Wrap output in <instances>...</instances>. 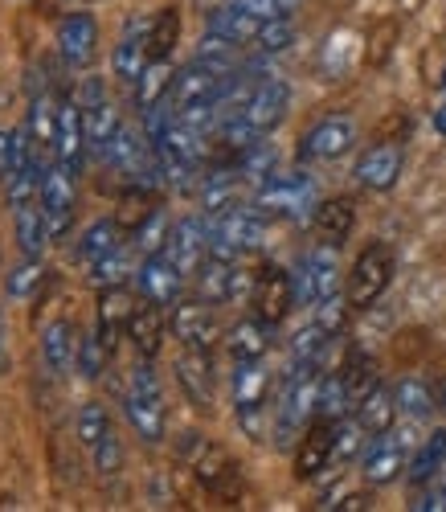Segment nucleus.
<instances>
[{
  "label": "nucleus",
  "mask_w": 446,
  "mask_h": 512,
  "mask_svg": "<svg viewBox=\"0 0 446 512\" xmlns=\"http://www.w3.org/2000/svg\"><path fill=\"white\" fill-rule=\"evenodd\" d=\"M262 218H307L316 209V181L311 173H271L258 189H254V201H250Z\"/></svg>",
  "instance_id": "20e7f679"
},
{
  "label": "nucleus",
  "mask_w": 446,
  "mask_h": 512,
  "mask_svg": "<svg viewBox=\"0 0 446 512\" xmlns=\"http://www.w3.org/2000/svg\"><path fill=\"white\" fill-rule=\"evenodd\" d=\"M275 164H279V152H275V144H266V136L238 152V173H242L246 181H254V185H262L266 177H271Z\"/></svg>",
  "instance_id": "ea45409f"
},
{
  "label": "nucleus",
  "mask_w": 446,
  "mask_h": 512,
  "mask_svg": "<svg viewBox=\"0 0 446 512\" xmlns=\"http://www.w3.org/2000/svg\"><path fill=\"white\" fill-rule=\"evenodd\" d=\"M234 70H217V66H209V62H193V66H185L181 74L172 78V91H168V103H172V111H189V107H201V103H217L221 99V91H226V78H230Z\"/></svg>",
  "instance_id": "9d476101"
},
{
  "label": "nucleus",
  "mask_w": 446,
  "mask_h": 512,
  "mask_svg": "<svg viewBox=\"0 0 446 512\" xmlns=\"http://www.w3.org/2000/svg\"><path fill=\"white\" fill-rule=\"evenodd\" d=\"M127 340L136 345V353L144 361H152L160 353V345H164V312H160V304L140 300L136 308H131V316H127Z\"/></svg>",
  "instance_id": "b1692460"
},
{
  "label": "nucleus",
  "mask_w": 446,
  "mask_h": 512,
  "mask_svg": "<svg viewBox=\"0 0 446 512\" xmlns=\"http://www.w3.org/2000/svg\"><path fill=\"white\" fill-rule=\"evenodd\" d=\"M365 426L356 422V414L352 418H340L336 422V443H332V463H348L356 451H361V443H365Z\"/></svg>",
  "instance_id": "3c124183"
},
{
  "label": "nucleus",
  "mask_w": 446,
  "mask_h": 512,
  "mask_svg": "<svg viewBox=\"0 0 446 512\" xmlns=\"http://www.w3.org/2000/svg\"><path fill=\"white\" fill-rule=\"evenodd\" d=\"M176 37H181V17H176V9L156 13V17H152V41H148L152 58H172Z\"/></svg>",
  "instance_id": "de8ad7c7"
},
{
  "label": "nucleus",
  "mask_w": 446,
  "mask_h": 512,
  "mask_svg": "<svg viewBox=\"0 0 446 512\" xmlns=\"http://www.w3.org/2000/svg\"><path fill=\"white\" fill-rule=\"evenodd\" d=\"M136 283H140V295H144V300H152V304L168 308V304H176V300H181L185 271L176 267V263L168 259V254L160 250V254H148V259L140 263V271H136Z\"/></svg>",
  "instance_id": "dca6fc26"
},
{
  "label": "nucleus",
  "mask_w": 446,
  "mask_h": 512,
  "mask_svg": "<svg viewBox=\"0 0 446 512\" xmlns=\"http://www.w3.org/2000/svg\"><path fill=\"white\" fill-rule=\"evenodd\" d=\"M271 328H275V324H266V320H258V316L238 320V324L226 332L230 357H234V361H262L266 349H271Z\"/></svg>",
  "instance_id": "bb28decb"
},
{
  "label": "nucleus",
  "mask_w": 446,
  "mask_h": 512,
  "mask_svg": "<svg viewBox=\"0 0 446 512\" xmlns=\"http://www.w3.org/2000/svg\"><path fill=\"white\" fill-rule=\"evenodd\" d=\"M29 160H37L29 152V127H17V132H0V181L9 185Z\"/></svg>",
  "instance_id": "e433bc0d"
},
{
  "label": "nucleus",
  "mask_w": 446,
  "mask_h": 512,
  "mask_svg": "<svg viewBox=\"0 0 446 512\" xmlns=\"http://www.w3.org/2000/svg\"><path fill=\"white\" fill-rule=\"evenodd\" d=\"M291 41H295L291 17H271V21H262V29H258V37L250 41V46H254L258 54H283Z\"/></svg>",
  "instance_id": "49530a36"
},
{
  "label": "nucleus",
  "mask_w": 446,
  "mask_h": 512,
  "mask_svg": "<svg viewBox=\"0 0 446 512\" xmlns=\"http://www.w3.org/2000/svg\"><path fill=\"white\" fill-rule=\"evenodd\" d=\"M250 308L266 324H283L287 312L295 308V279H291V271L266 263L254 275V283H250Z\"/></svg>",
  "instance_id": "1a4fd4ad"
},
{
  "label": "nucleus",
  "mask_w": 446,
  "mask_h": 512,
  "mask_svg": "<svg viewBox=\"0 0 446 512\" xmlns=\"http://www.w3.org/2000/svg\"><path fill=\"white\" fill-rule=\"evenodd\" d=\"M123 246V226L119 222H111V218H99V222H91L82 230V238H78V259L91 267L95 259H103V254H111V250H119Z\"/></svg>",
  "instance_id": "7c9ffc66"
},
{
  "label": "nucleus",
  "mask_w": 446,
  "mask_h": 512,
  "mask_svg": "<svg viewBox=\"0 0 446 512\" xmlns=\"http://www.w3.org/2000/svg\"><path fill=\"white\" fill-rule=\"evenodd\" d=\"M434 127H438V136H446V103L434 111Z\"/></svg>",
  "instance_id": "e2e57ef3"
},
{
  "label": "nucleus",
  "mask_w": 446,
  "mask_h": 512,
  "mask_svg": "<svg viewBox=\"0 0 446 512\" xmlns=\"http://www.w3.org/2000/svg\"><path fill=\"white\" fill-rule=\"evenodd\" d=\"M148 213H152V205H148L144 185H140L136 193H127V197H123V205H119V226H123V230H136V226L148 218Z\"/></svg>",
  "instance_id": "6e6d98bb"
},
{
  "label": "nucleus",
  "mask_w": 446,
  "mask_h": 512,
  "mask_svg": "<svg viewBox=\"0 0 446 512\" xmlns=\"http://www.w3.org/2000/svg\"><path fill=\"white\" fill-rule=\"evenodd\" d=\"M344 381H348V394H352V406H361L373 390H377V365L369 357H352L344 369Z\"/></svg>",
  "instance_id": "a18cd8bd"
},
{
  "label": "nucleus",
  "mask_w": 446,
  "mask_h": 512,
  "mask_svg": "<svg viewBox=\"0 0 446 512\" xmlns=\"http://www.w3.org/2000/svg\"><path fill=\"white\" fill-rule=\"evenodd\" d=\"M356 181H361L365 189H393L397 177H401V148L397 144H373L361 160H356Z\"/></svg>",
  "instance_id": "5701e85b"
},
{
  "label": "nucleus",
  "mask_w": 446,
  "mask_h": 512,
  "mask_svg": "<svg viewBox=\"0 0 446 512\" xmlns=\"http://www.w3.org/2000/svg\"><path fill=\"white\" fill-rule=\"evenodd\" d=\"M86 271H91V275H86V279H91V287H99V291H107V287H123L127 275H131V254H127V246H119V250L103 254V259H95Z\"/></svg>",
  "instance_id": "a19ab883"
},
{
  "label": "nucleus",
  "mask_w": 446,
  "mask_h": 512,
  "mask_svg": "<svg viewBox=\"0 0 446 512\" xmlns=\"http://www.w3.org/2000/svg\"><path fill=\"white\" fill-rule=\"evenodd\" d=\"M41 357H46L54 377H66L70 369H78V340H74V324L70 320H54L41 332Z\"/></svg>",
  "instance_id": "393cba45"
},
{
  "label": "nucleus",
  "mask_w": 446,
  "mask_h": 512,
  "mask_svg": "<svg viewBox=\"0 0 446 512\" xmlns=\"http://www.w3.org/2000/svg\"><path fill=\"white\" fill-rule=\"evenodd\" d=\"M91 455H95V472H99V476H115V472H119V463H123V451H119L115 431H107V435L91 447Z\"/></svg>",
  "instance_id": "5fc2aeb1"
},
{
  "label": "nucleus",
  "mask_w": 446,
  "mask_h": 512,
  "mask_svg": "<svg viewBox=\"0 0 446 512\" xmlns=\"http://www.w3.org/2000/svg\"><path fill=\"white\" fill-rule=\"evenodd\" d=\"M78 107L82 111H91V107H99V103H107V87H103V78L99 74H86L82 82H78Z\"/></svg>",
  "instance_id": "13d9d810"
},
{
  "label": "nucleus",
  "mask_w": 446,
  "mask_h": 512,
  "mask_svg": "<svg viewBox=\"0 0 446 512\" xmlns=\"http://www.w3.org/2000/svg\"><path fill=\"white\" fill-rule=\"evenodd\" d=\"M107 357H111V349L99 340V332H95L91 340H78V373H82V377H91V381H95V377L103 373Z\"/></svg>",
  "instance_id": "864d4df0"
},
{
  "label": "nucleus",
  "mask_w": 446,
  "mask_h": 512,
  "mask_svg": "<svg viewBox=\"0 0 446 512\" xmlns=\"http://www.w3.org/2000/svg\"><path fill=\"white\" fill-rule=\"evenodd\" d=\"M393 402H397V414H406L410 422H422V418L434 414V394H430L426 381H418V377L401 381V386L393 390Z\"/></svg>",
  "instance_id": "4c0bfd02"
},
{
  "label": "nucleus",
  "mask_w": 446,
  "mask_h": 512,
  "mask_svg": "<svg viewBox=\"0 0 446 512\" xmlns=\"http://www.w3.org/2000/svg\"><path fill=\"white\" fill-rule=\"evenodd\" d=\"M389 283H393V246L373 242V246L361 250V259L352 263L348 283H344V295H348L352 308H373L381 295H385Z\"/></svg>",
  "instance_id": "0eeeda50"
},
{
  "label": "nucleus",
  "mask_w": 446,
  "mask_h": 512,
  "mask_svg": "<svg viewBox=\"0 0 446 512\" xmlns=\"http://www.w3.org/2000/svg\"><path fill=\"white\" fill-rule=\"evenodd\" d=\"M197 287H201V300L209 304H234L238 295H250V275L238 267V259H217V254H209V259L197 267Z\"/></svg>",
  "instance_id": "f8f14e48"
},
{
  "label": "nucleus",
  "mask_w": 446,
  "mask_h": 512,
  "mask_svg": "<svg viewBox=\"0 0 446 512\" xmlns=\"http://www.w3.org/2000/svg\"><path fill=\"white\" fill-rule=\"evenodd\" d=\"M123 414L131 422V431H136L144 443H160L164 439V386L160 377L148 361H140L127 377V398H123Z\"/></svg>",
  "instance_id": "f03ea898"
},
{
  "label": "nucleus",
  "mask_w": 446,
  "mask_h": 512,
  "mask_svg": "<svg viewBox=\"0 0 446 512\" xmlns=\"http://www.w3.org/2000/svg\"><path fill=\"white\" fill-rule=\"evenodd\" d=\"M356 226V209L348 197H332V201H320L316 209H311V230H316L324 242L340 246Z\"/></svg>",
  "instance_id": "cd10ccee"
},
{
  "label": "nucleus",
  "mask_w": 446,
  "mask_h": 512,
  "mask_svg": "<svg viewBox=\"0 0 446 512\" xmlns=\"http://www.w3.org/2000/svg\"><path fill=\"white\" fill-rule=\"evenodd\" d=\"M332 508H340V512H361V508H369V496H365V492H352V496H344V500L332 504Z\"/></svg>",
  "instance_id": "052dcab7"
},
{
  "label": "nucleus",
  "mask_w": 446,
  "mask_h": 512,
  "mask_svg": "<svg viewBox=\"0 0 446 512\" xmlns=\"http://www.w3.org/2000/svg\"><path fill=\"white\" fill-rule=\"evenodd\" d=\"M332 443H336V422H316L307 426L303 439H299V451H295V476L299 480H316L320 472L332 467Z\"/></svg>",
  "instance_id": "4be33fe9"
},
{
  "label": "nucleus",
  "mask_w": 446,
  "mask_h": 512,
  "mask_svg": "<svg viewBox=\"0 0 446 512\" xmlns=\"http://www.w3.org/2000/svg\"><path fill=\"white\" fill-rule=\"evenodd\" d=\"M82 123H86V144H91V152H99L103 156V148L111 144V136L119 132V111L111 107V103H99V107H91V111H82Z\"/></svg>",
  "instance_id": "79ce46f5"
},
{
  "label": "nucleus",
  "mask_w": 446,
  "mask_h": 512,
  "mask_svg": "<svg viewBox=\"0 0 446 512\" xmlns=\"http://www.w3.org/2000/svg\"><path fill=\"white\" fill-rule=\"evenodd\" d=\"M41 181H46V168H41L37 160H29L21 173L9 181V205L13 209H21V205H33V201H41Z\"/></svg>",
  "instance_id": "c03bdc74"
},
{
  "label": "nucleus",
  "mask_w": 446,
  "mask_h": 512,
  "mask_svg": "<svg viewBox=\"0 0 446 512\" xmlns=\"http://www.w3.org/2000/svg\"><path fill=\"white\" fill-rule=\"evenodd\" d=\"M348 308H352L348 295H332V300H320V304H316V324L336 336V332L344 328V312H348Z\"/></svg>",
  "instance_id": "4d7b16f0"
},
{
  "label": "nucleus",
  "mask_w": 446,
  "mask_h": 512,
  "mask_svg": "<svg viewBox=\"0 0 446 512\" xmlns=\"http://www.w3.org/2000/svg\"><path fill=\"white\" fill-rule=\"evenodd\" d=\"M176 381H181L185 398H189L197 410H213L217 381H213V361H209V349H185L181 357H176Z\"/></svg>",
  "instance_id": "aec40b11"
},
{
  "label": "nucleus",
  "mask_w": 446,
  "mask_h": 512,
  "mask_svg": "<svg viewBox=\"0 0 446 512\" xmlns=\"http://www.w3.org/2000/svg\"><path fill=\"white\" fill-rule=\"evenodd\" d=\"M328 345H332V332L311 320L307 328H299V332L291 336V365L320 369V365H324V357H328Z\"/></svg>",
  "instance_id": "72a5a7b5"
},
{
  "label": "nucleus",
  "mask_w": 446,
  "mask_h": 512,
  "mask_svg": "<svg viewBox=\"0 0 446 512\" xmlns=\"http://www.w3.org/2000/svg\"><path fill=\"white\" fill-rule=\"evenodd\" d=\"M356 144V119L352 115H328L320 119L299 144L303 160H340L344 152H352Z\"/></svg>",
  "instance_id": "ddd939ff"
},
{
  "label": "nucleus",
  "mask_w": 446,
  "mask_h": 512,
  "mask_svg": "<svg viewBox=\"0 0 446 512\" xmlns=\"http://www.w3.org/2000/svg\"><path fill=\"white\" fill-rule=\"evenodd\" d=\"M258 29H262V17H258V13H250V9L242 5V0H234V5L217 9V13L209 17V33L230 37V41H238V46L254 41V37H258Z\"/></svg>",
  "instance_id": "c756f323"
},
{
  "label": "nucleus",
  "mask_w": 446,
  "mask_h": 512,
  "mask_svg": "<svg viewBox=\"0 0 446 512\" xmlns=\"http://www.w3.org/2000/svg\"><path fill=\"white\" fill-rule=\"evenodd\" d=\"M164 254L185 275L197 271L205 263V254H209V218H181V222H172L168 242H164Z\"/></svg>",
  "instance_id": "f3484780"
},
{
  "label": "nucleus",
  "mask_w": 446,
  "mask_h": 512,
  "mask_svg": "<svg viewBox=\"0 0 446 512\" xmlns=\"http://www.w3.org/2000/svg\"><path fill=\"white\" fill-rule=\"evenodd\" d=\"M266 222L262 213L254 205H230L209 218V254H217V259H242V254L258 250L262 238H266Z\"/></svg>",
  "instance_id": "7ed1b4c3"
},
{
  "label": "nucleus",
  "mask_w": 446,
  "mask_h": 512,
  "mask_svg": "<svg viewBox=\"0 0 446 512\" xmlns=\"http://www.w3.org/2000/svg\"><path fill=\"white\" fill-rule=\"evenodd\" d=\"M242 181H246V177L238 173V164H234V168H213V173L201 181V209H205V218H213V213L238 205Z\"/></svg>",
  "instance_id": "c85d7f7f"
},
{
  "label": "nucleus",
  "mask_w": 446,
  "mask_h": 512,
  "mask_svg": "<svg viewBox=\"0 0 446 512\" xmlns=\"http://www.w3.org/2000/svg\"><path fill=\"white\" fill-rule=\"evenodd\" d=\"M9 365V353H5V316H0V373Z\"/></svg>",
  "instance_id": "680f3d73"
},
{
  "label": "nucleus",
  "mask_w": 446,
  "mask_h": 512,
  "mask_svg": "<svg viewBox=\"0 0 446 512\" xmlns=\"http://www.w3.org/2000/svg\"><path fill=\"white\" fill-rule=\"evenodd\" d=\"M95 46H99V25L91 13H70L58 25V54L70 70H86L95 62Z\"/></svg>",
  "instance_id": "a211bd4d"
},
{
  "label": "nucleus",
  "mask_w": 446,
  "mask_h": 512,
  "mask_svg": "<svg viewBox=\"0 0 446 512\" xmlns=\"http://www.w3.org/2000/svg\"><path fill=\"white\" fill-rule=\"evenodd\" d=\"M316 398H320V369L307 365H291L283 390H279V406H275V443L287 447L307 431V418H316Z\"/></svg>",
  "instance_id": "f257e3e1"
},
{
  "label": "nucleus",
  "mask_w": 446,
  "mask_h": 512,
  "mask_svg": "<svg viewBox=\"0 0 446 512\" xmlns=\"http://www.w3.org/2000/svg\"><path fill=\"white\" fill-rule=\"evenodd\" d=\"M442 91H446V74H442Z\"/></svg>",
  "instance_id": "0e129e2a"
},
{
  "label": "nucleus",
  "mask_w": 446,
  "mask_h": 512,
  "mask_svg": "<svg viewBox=\"0 0 446 512\" xmlns=\"http://www.w3.org/2000/svg\"><path fill=\"white\" fill-rule=\"evenodd\" d=\"M266 394H271V373L262 361H234V410L250 439L266 435Z\"/></svg>",
  "instance_id": "6e6552de"
},
{
  "label": "nucleus",
  "mask_w": 446,
  "mask_h": 512,
  "mask_svg": "<svg viewBox=\"0 0 446 512\" xmlns=\"http://www.w3.org/2000/svg\"><path fill=\"white\" fill-rule=\"evenodd\" d=\"M291 279H295V304H307V308H316L320 300L340 295V254H336V246L324 242L316 250H307L295 263Z\"/></svg>",
  "instance_id": "423d86ee"
},
{
  "label": "nucleus",
  "mask_w": 446,
  "mask_h": 512,
  "mask_svg": "<svg viewBox=\"0 0 446 512\" xmlns=\"http://www.w3.org/2000/svg\"><path fill=\"white\" fill-rule=\"evenodd\" d=\"M41 213L50 222V238H66L70 230V213H74V168L54 164L46 168V181H41Z\"/></svg>",
  "instance_id": "4468645a"
},
{
  "label": "nucleus",
  "mask_w": 446,
  "mask_h": 512,
  "mask_svg": "<svg viewBox=\"0 0 446 512\" xmlns=\"http://www.w3.org/2000/svg\"><path fill=\"white\" fill-rule=\"evenodd\" d=\"M168 230H172L168 213H164V209H152L148 218H144L136 230H131V238H136V250L144 254V259H148V254H160V250H164V242H168Z\"/></svg>",
  "instance_id": "37998d69"
},
{
  "label": "nucleus",
  "mask_w": 446,
  "mask_h": 512,
  "mask_svg": "<svg viewBox=\"0 0 446 512\" xmlns=\"http://www.w3.org/2000/svg\"><path fill=\"white\" fill-rule=\"evenodd\" d=\"M418 451V439H414V426H401V431H381L369 439L365 455H361V476L365 484L381 488V484H393L401 472H406V463L410 455Z\"/></svg>",
  "instance_id": "39448f33"
},
{
  "label": "nucleus",
  "mask_w": 446,
  "mask_h": 512,
  "mask_svg": "<svg viewBox=\"0 0 446 512\" xmlns=\"http://www.w3.org/2000/svg\"><path fill=\"white\" fill-rule=\"evenodd\" d=\"M442 459H446V431H434L426 443H418V451H414L410 463H406L410 484H430L434 472L442 467Z\"/></svg>",
  "instance_id": "c9c22d12"
},
{
  "label": "nucleus",
  "mask_w": 446,
  "mask_h": 512,
  "mask_svg": "<svg viewBox=\"0 0 446 512\" xmlns=\"http://www.w3.org/2000/svg\"><path fill=\"white\" fill-rule=\"evenodd\" d=\"M148 41H152V17H131L123 37H119V46H115V78H123V82L136 87V78L152 62Z\"/></svg>",
  "instance_id": "6ab92c4d"
},
{
  "label": "nucleus",
  "mask_w": 446,
  "mask_h": 512,
  "mask_svg": "<svg viewBox=\"0 0 446 512\" xmlns=\"http://www.w3.org/2000/svg\"><path fill=\"white\" fill-rule=\"evenodd\" d=\"M352 410H356V406H352V394H348L344 373H328V377H320L316 418H324V422H340V418H348Z\"/></svg>",
  "instance_id": "f704fd0d"
},
{
  "label": "nucleus",
  "mask_w": 446,
  "mask_h": 512,
  "mask_svg": "<svg viewBox=\"0 0 446 512\" xmlns=\"http://www.w3.org/2000/svg\"><path fill=\"white\" fill-rule=\"evenodd\" d=\"M17 242H21V250L29 254V259H41V250L54 242V238H50L46 213H41V201L17 209Z\"/></svg>",
  "instance_id": "2f4dec72"
},
{
  "label": "nucleus",
  "mask_w": 446,
  "mask_h": 512,
  "mask_svg": "<svg viewBox=\"0 0 446 512\" xmlns=\"http://www.w3.org/2000/svg\"><path fill=\"white\" fill-rule=\"evenodd\" d=\"M86 123H82V107H78V99H66V103H58V127H54V156H58V164H66V168H82V156H86Z\"/></svg>",
  "instance_id": "412c9836"
},
{
  "label": "nucleus",
  "mask_w": 446,
  "mask_h": 512,
  "mask_svg": "<svg viewBox=\"0 0 446 512\" xmlns=\"http://www.w3.org/2000/svg\"><path fill=\"white\" fill-rule=\"evenodd\" d=\"M107 431H111L107 406H103V402H86L82 414H78V443H82V447H95Z\"/></svg>",
  "instance_id": "8fccbe9b"
},
{
  "label": "nucleus",
  "mask_w": 446,
  "mask_h": 512,
  "mask_svg": "<svg viewBox=\"0 0 446 512\" xmlns=\"http://www.w3.org/2000/svg\"><path fill=\"white\" fill-rule=\"evenodd\" d=\"M352 414H356V422H361L369 435H381V431H389L393 418H397V402H393V394H385V390L377 386Z\"/></svg>",
  "instance_id": "58836bf2"
},
{
  "label": "nucleus",
  "mask_w": 446,
  "mask_h": 512,
  "mask_svg": "<svg viewBox=\"0 0 446 512\" xmlns=\"http://www.w3.org/2000/svg\"><path fill=\"white\" fill-rule=\"evenodd\" d=\"M185 459H189V467H193V476H197L209 492H217V496H226V492L238 484V467H234V459L226 455V447H217V443H209V439H201V435H185Z\"/></svg>",
  "instance_id": "9b49d317"
},
{
  "label": "nucleus",
  "mask_w": 446,
  "mask_h": 512,
  "mask_svg": "<svg viewBox=\"0 0 446 512\" xmlns=\"http://www.w3.org/2000/svg\"><path fill=\"white\" fill-rule=\"evenodd\" d=\"M50 95H37L29 103V132L37 136V144H50L54 148V127H58V111H50Z\"/></svg>",
  "instance_id": "603ef678"
},
{
  "label": "nucleus",
  "mask_w": 446,
  "mask_h": 512,
  "mask_svg": "<svg viewBox=\"0 0 446 512\" xmlns=\"http://www.w3.org/2000/svg\"><path fill=\"white\" fill-rule=\"evenodd\" d=\"M172 332L185 349H213L217 336H221V324H217V312L209 300H185V304L176 300Z\"/></svg>",
  "instance_id": "2eb2a0df"
},
{
  "label": "nucleus",
  "mask_w": 446,
  "mask_h": 512,
  "mask_svg": "<svg viewBox=\"0 0 446 512\" xmlns=\"http://www.w3.org/2000/svg\"><path fill=\"white\" fill-rule=\"evenodd\" d=\"M131 308H136V300H131L127 287H107L99 295V340L115 353V340L127 336V316Z\"/></svg>",
  "instance_id": "a878e982"
},
{
  "label": "nucleus",
  "mask_w": 446,
  "mask_h": 512,
  "mask_svg": "<svg viewBox=\"0 0 446 512\" xmlns=\"http://www.w3.org/2000/svg\"><path fill=\"white\" fill-rule=\"evenodd\" d=\"M41 283H46V267H41V259H29V254H25V263L9 271L5 287H9L13 300H29V295H37Z\"/></svg>",
  "instance_id": "09e8293b"
},
{
  "label": "nucleus",
  "mask_w": 446,
  "mask_h": 512,
  "mask_svg": "<svg viewBox=\"0 0 446 512\" xmlns=\"http://www.w3.org/2000/svg\"><path fill=\"white\" fill-rule=\"evenodd\" d=\"M172 66H168V58H152L148 66H144V74L136 78V103H140V111H152V107H160L164 99H168V91H172Z\"/></svg>",
  "instance_id": "473e14b6"
},
{
  "label": "nucleus",
  "mask_w": 446,
  "mask_h": 512,
  "mask_svg": "<svg viewBox=\"0 0 446 512\" xmlns=\"http://www.w3.org/2000/svg\"><path fill=\"white\" fill-rule=\"evenodd\" d=\"M242 5L250 13H258L262 21H271V17H291V9L299 5V0H242Z\"/></svg>",
  "instance_id": "bf43d9fd"
}]
</instances>
